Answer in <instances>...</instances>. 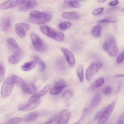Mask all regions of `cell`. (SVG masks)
Masks as SVG:
<instances>
[{"label": "cell", "mask_w": 124, "mask_h": 124, "mask_svg": "<svg viewBox=\"0 0 124 124\" xmlns=\"http://www.w3.org/2000/svg\"><path fill=\"white\" fill-rule=\"evenodd\" d=\"M102 64L98 62L92 63L86 70L85 76L86 80L89 82L95 74L100 69L102 66Z\"/></svg>", "instance_id": "cell-5"}, {"label": "cell", "mask_w": 124, "mask_h": 124, "mask_svg": "<svg viewBox=\"0 0 124 124\" xmlns=\"http://www.w3.org/2000/svg\"><path fill=\"white\" fill-rule=\"evenodd\" d=\"M118 21L116 17L113 16L109 17L106 18L98 21L97 23H115Z\"/></svg>", "instance_id": "cell-26"}, {"label": "cell", "mask_w": 124, "mask_h": 124, "mask_svg": "<svg viewBox=\"0 0 124 124\" xmlns=\"http://www.w3.org/2000/svg\"><path fill=\"white\" fill-rule=\"evenodd\" d=\"M64 2L65 3L68 4H70L74 2H78V0H64Z\"/></svg>", "instance_id": "cell-44"}, {"label": "cell", "mask_w": 124, "mask_h": 124, "mask_svg": "<svg viewBox=\"0 0 124 124\" xmlns=\"http://www.w3.org/2000/svg\"><path fill=\"white\" fill-rule=\"evenodd\" d=\"M124 12V9H123L122 10Z\"/></svg>", "instance_id": "cell-50"}, {"label": "cell", "mask_w": 124, "mask_h": 124, "mask_svg": "<svg viewBox=\"0 0 124 124\" xmlns=\"http://www.w3.org/2000/svg\"><path fill=\"white\" fill-rule=\"evenodd\" d=\"M50 85H48L46 86L44 89L39 92L33 95L29 100V103H33L39 101L40 97L45 95L48 91L50 88Z\"/></svg>", "instance_id": "cell-11"}, {"label": "cell", "mask_w": 124, "mask_h": 124, "mask_svg": "<svg viewBox=\"0 0 124 124\" xmlns=\"http://www.w3.org/2000/svg\"><path fill=\"white\" fill-rule=\"evenodd\" d=\"M39 101L33 103H28L22 105L19 108V110L22 111H25L33 109L36 108L39 105Z\"/></svg>", "instance_id": "cell-16"}, {"label": "cell", "mask_w": 124, "mask_h": 124, "mask_svg": "<svg viewBox=\"0 0 124 124\" xmlns=\"http://www.w3.org/2000/svg\"><path fill=\"white\" fill-rule=\"evenodd\" d=\"M53 121L52 120H50L47 121L46 124H52Z\"/></svg>", "instance_id": "cell-47"}, {"label": "cell", "mask_w": 124, "mask_h": 124, "mask_svg": "<svg viewBox=\"0 0 124 124\" xmlns=\"http://www.w3.org/2000/svg\"><path fill=\"white\" fill-rule=\"evenodd\" d=\"M88 112V108H84L83 110L81 117L76 124H81L84 121L85 118L86 117Z\"/></svg>", "instance_id": "cell-33"}, {"label": "cell", "mask_w": 124, "mask_h": 124, "mask_svg": "<svg viewBox=\"0 0 124 124\" xmlns=\"http://www.w3.org/2000/svg\"><path fill=\"white\" fill-rule=\"evenodd\" d=\"M37 4L35 0H24L20 5L19 9L21 11H26L35 7Z\"/></svg>", "instance_id": "cell-10"}, {"label": "cell", "mask_w": 124, "mask_h": 124, "mask_svg": "<svg viewBox=\"0 0 124 124\" xmlns=\"http://www.w3.org/2000/svg\"><path fill=\"white\" fill-rule=\"evenodd\" d=\"M102 48L109 55L112 57L116 56L118 52V49L116 40L111 34H106L105 36Z\"/></svg>", "instance_id": "cell-1"}, {"label": "cell", "mask_w": 124, "mask_h": 124, "mask_svg": "<svg viewBox=\"0 0 124 124\" xmlns=\"http://www.w3.org/2000/svg\"><path fill=\"white\" fill-rule=\"evenodd\" d=\"M124 59V53H122L119 54L117 57L116 62L119 64L121 63Z\"/></svg>", "instance_id": "cell-39"}, {"label": "cell", "mask_w": 124, "mask_h": 124, "mask_svg": "<svg viewBox=\"0 0 124 124\" xmlns=\"http://www.w3.org/2000/svg\"><path fill=\"white\" fill-rule=\"evenodd\" d=\"M104 81V79L103 78H98L94 82L92 85L91 88L94 89L100 87L103 85Z\"/></svg>", "instance_id": "cell-25"}, {"label": "cell", "mask_w": 124, "mask_h": 124, "mask_svg": "<svg viewBox=\"0 0 124 124\" xmlns=\"http://www.w3.org/2000/svg\"><path fill=\"white\" fill-rule=\"evenodd\" d=\"M104 8H101L95 9L93 12V14L94 16H97L101 14L103 11Z\"/></svg>", "instance_id": "cell-38"}, {"label": "cell", "mask_w": 124, "mask_h": 124, "mask_svg": "<svg viewBox=\"0 0 124 124\" xmlns=\"http://www.w3.org/2000/svg\"><path fill=\"white\" fill-rule=\"evenodd\" d=\"M112 88L110 86H108L103 89L102 92L104 94L108 95L112 93Z\"/></svg>", "instance_id": "cell-34"}, {"label": "cell", "mask_w": 124, "mask_h": 124, "mask_svg": "<svg viewBox=\"0 0 124 124\" xmlns=\"http://www.w3.org/2000/svg\"><path fill=\"white\" fill-rule=\"evenodd\" d=\"M104 110L99 111L94 116L93 118V120L94 121H96L99 120L100 116Z\"/></svg>", "instance_id": "cell-40"}, {"label": "cell", "mask_w": 124, "mask_h": 124, "mask_svg": "<svg viewBox=\"0 0 124 124\" xmlns=\"http://www.w3.org/2000/svg\"><path fill=\"white\" fill-rule=\"evenodd\" d=\"M15 83L13 75L7 78L2 85L1 91V94L4 98L8 96L12 90Z\"/></svg>", "instance_id": "cell-3"}, {"label": "cell", "mask_w": 124, "mask_h": 124, "mask_svg": "<svg viewBox=\"0 0 124 124\" xmlns=\"http://www.w3.org/2000/svg\"><path fill=\"white\" fill-rule=\"evenodd\" d=\"M62 15L64 18L69 20H77L80 17L79 14L74 11L64 12L62 13Z\"/></svg>", "instance_id": "cell-15"}, {"label": "cell", "mask_w": 124, "mask_h": 124, "mask_svg": "<svg viewBox=\"0 0 124 124\" xmlns=\"http://www.w3.org/2000/svg\"><path fill=\"white\" fill-rule=\"evenodd\" d=\"M31 40L34 47L38 51L44 52L47 49V46L37 34L33 32L30 34Z\"/></svg>", "instance_id": "cell-4"}, {"label": "cell", "mask_w": 124, "mask_h": 124, "mask_svg": "<svg viewBox=\"0 0 124 124\" xmlns=\"http://www.w3.org/2000/svg\"><path fill=\"white\" fill-rule=\"evenodd\" d=\"M64 35L63 33L57 32L56 35L53 39L58 42L62 41L64 39Z\"/></svg>", "instance_id": "cell-30"}, {"label": "cell", "mask_w": 124, "mask_h": 124, "mask_svg": "<svg viewBox=\"0 0 124 124\" xmlns=\"http://www.w3.org/2000/svg\"><path fill=\"white\" fill-rule=\"evenodd\" d=\"M101 100V96L100 93H96L93 97L90 104V107L94 108L97 107L100 103Z\"/></svg>", "instance_id": "cell-18"}, {"label": "cell", "mask_w": 124, "mask_h": 124, "mask_svg": "<svg viewBox=\"0 0 124 124\" xmlns=\"http://www.w3.org/2000/svg\"><path fill=\"white\" fill-rule=\"evenodd\" d=\"M118 7H116L111 8L109 9L108 10L107 12L108 13H109L111 12H113L114 11H115L117 10L119 8Z\"/></svg>", "instance_id": "cell-43"}, {"label": "cell", "mask_w": 124, "mask_h": 124, "mask_svg": "<svg viewBox=\"0 0 124 124\" xmlns=\"http://www.w3.org/2000/svg\"><path fill=\"white\" fill-rule=\"evenodd\" d=\"M37 64L34 61H31L27 62L23 64L21 67V70L24 71H28L33 69Z\"/></svg>", "instance_id": "cell-19"}, {"label": "cell", "mask_w": 124, "mask_h": 124, "mask_svg": "<svg viewBox=\"0 0 124 124\" xmlns=\"http://www.w3.org/2000/svg\"><path fill=\"white\" fill-rule=\"evenodd\" d=\"M120 91V89L119 86H118L115 91V93L116 94L118 93Z\"/></svg>", "instance_id": "cell-46"}, {"label": "cell", "mask_w": 124, "mask_h": 124, "mask_svg": "<svg viewBox=\"0 0 124 124\" xmlns=\"http://www.w3.org/2000/svg\"><path fill=\"white\" fill-rule=\"evenodd\" d=\"M40 29L44 34L53 39L55 36L57 32L53 29L46 25L41 26Z\"/></svg>", "instance_id": "cell-14"}, {"label": "cell", "mask_w": 124, "mask_h": 124, "mask_svg": "<svg viewBox=\"0 0 124 124\" xmlns=\"http://www.w3.org/2000/svg\"><path fill=\"white\" fill-rule=\"evenodd\" d=\"M61 50L65 57L70 68L73 67L75 65V61L72 53L68 49L64 47L61 48Z\"/></svg>", "instance_id": "cell-8"}, {"label": "cell", "mask_w": 124, "mask_h": 124, "mask_svg": "<svg viewBox=\"0 0 124 124\" xmlns=\"http://www.w3.org/2000/svg\"><path fill=\"white\" fill-rule=\"evenodd\" d=\"M33 59L34 61L36 62L40 66V71L41 72L44 71L45 70L46 67L45 63L37 56H34L33 57Z\"/></svg>", "instance_id": "cell-22"}, {"label": "cell", "mask_w": 124, "mask_h": 124, "mask_svg": "<svg viewBox=\"0 0 124 124\" xmlns=\"http://www.w3.org/2000/svg\"><path fill=\"white\" fill-rule=\"evenodd\" d=\"M71 25V23L70 22H66L60 23L58 25V27L60 30L63 31L69 28Z\"/></svg>", "instance_id": "cell-29"}, {"label": "cell", "mask_w": 124, "mask_h": 124, "mask_svg": "<svg viewBox=\"0 0 124 124\" xmlns=\"http://www.w3.org/2000/svg\"><path fill=\"white\" fill-rule=\"evenodd\" d=\"M115 105V102H113L103 110L99 120L98 124H104L106 122L112 114Z\"/></svg>", "instance_id": "cell-6"}, {"label": "cell", "mask_w": 124, "mask_h": 124, "mask_svg": "<svg viewBox=\"0 0 124 124\" xmlns=\"http://www.w3.org/2000/svg\"><path fill=\"white\" fill-rule=\"evenodd\" d=\"M71 112L67 109H65L62 111L58 116L57 123L66 124L71 116Z\"/></svg>", "instance_id": "cell-9"}, {"label": "cell", "mask_w": 124, "mask_h": 124, "mask_svg": "<svg viewBox=\"0 0 124 124\" xmlns=\"http://www.w3.org/2000/svg\"><path fill=\"white\" fill-rule=\"evenodd\" d=\"M62 89L59 87L54 86L50 90L49 93L52 95H55L59 93Z\"/></svg>", "instance_id": "cell-32"}, {"label": "cell", "mask_w": 124, "mask_h": 124, "mask_svg": "<svg viewBox=\"0 0 124 124\" xmlns=\"http://www.w3.org/2000/svg\"><path fill=\"white\" fill-rule=\"evenodd\" d=\"M74 95L73 92L70 90L65 91L63 93L62 97L66 100H68L72 97Z\"/></svg>", "instance_id": "cell-28"}, {"label": "cell", "mask_w": 124, "mask_h": 124, "mask_svg": "<svg viewBox=\"0 0 124 124\" xmlns=\"http://www.w3.org/2000/svg\"><path fill=\"white\" fill-rule=\"evenodd\" d=\"M113 77L114 78L124 77V74H119L115 75L113 76Z\"/></svg>", "instance_id": "cell-45"}, {"label": "cell", "mask_w": 124, "mask_h": 124, "mask_svg": "<svg viewBox=\"0 0 124 124\" xmlns=\"http://www.w3.org/2000/svg\"><path fill=\"white\" fill-rule=\"evenodd\" d=\"M54 86L60 87L62 89L65 87L66 84L63 80H60L56 82Z\"/></svg>", "instance_id": "cell-36"}, {"label": "cell", "mask_w": 124, "mask_h": 124, "mask_svg": "<svg viewBox=\"0 0 124 124\" xmlns=\"http://www.w3.org/2000/svg\"><path fill=\"white\" fill-rule=\"evenodd\" d=\"M119 3V1L117 0H115L110 2L108 5L111 6H114L117 5Z\"/></svg>", "instance_id": "cell-42"}, {"label": "cell", "mask_w": 124, "mask_h": 124, "mask_svg": "<svg viewBox=\"0 0 124 124\" xmlns=\"http://www.w3.org/2000/svg\"><path fill=\"white\" fill-rule=\"evenodd\" d=\"M22 119L19 117H15L9 119L5 122V124H17L21 122Z\"/></svg>", "instance_id": "cell-31"}, {"label": "cell", "mask_w": 124, "mask_h": 124, "mask_svg": "<svg viewBox=\"0 0 124 124\" xmlns=\"http://www.w3.org/2000/svg\"><path fill=\"white\" fill-rule=\"evenodd\" d=\"M30 26L28 24L25 23H20L16 24L15 26V30L17 35L20 37H24Z\"/></svg>", "instance_id": "cell-7"}, {"label": "cell", "mask_w": 124, "mask_h": 124, "mask_svg": "<svg viewBox=\"0 0 124 124\" xmlns=\"http://www.w3.org/2000/svg\"><path fill=\"white\" fill-rule=\"evenodd\" d=\"M20 87L25 93L31 94L35 93L37 90V88L34 84H28L25 82Z\"/></svg>", "instance_id": "cell-13"}, {"label": "cell", "mask_w": 124, "mask_h": 124, "mask_svg": "<svg viewBox=\"0 0 124 124\" xmlns=\"http://www.w3.org/2000/svg\"><path fill=\"white\" fill-rule=\"evenodd\" d=\"M85 0H78V2L83 1H85Z\"/></svg>", "instance_id": "cell-49"}, {"label": "cell", "mask_w": 124, "mask_h": 124, "mask_svg": "<svg viewBox=\"0 0 124 124\" xmlns=\"http://www.w3.org/2000/svg\"><path fill=\"white\" fill-rule=\"evenodd\" d=\"M10 25V21L9 18H5L3 20L2 26V29L4 31H8L9 30Z\"/></svg>", "instance_id": "cell-23"}, {"label": "cell", "mask_w": 124, "mask_h": 124, "mask_svg": "<svg viewBox=\"0 0 124 124\" xmlns=\"http://www.w3.org/2000/svg\"><path fill=\"white\" fill-rule=\"evenodd\" d=\"M64 6H66V7H71L73 8H79L80 6V4L78 2H75L72 3L70 4H65Z\"/></svg>", "instance_id": "cell-37"}, {"label": "cell", "mask_w": 124, "mask_h": 124, "mask_svg": "<svg viewBox=\"0 0 124 124\" xmlns=\"http://www.w3.org/2000/svg\"><path fill=\"white\" fill-rule=\"evenodd\" d=\"M124 121V113H123L121 115L119 118L117 124H123Z\"/></svg>", "instance_id": "cell-41"}, {"label": "cell", "mask_w": 124, "mask_h": 124, "mask_svg": "<svg viewBox=\"0 0 124 124\" xmlns=\"http://www.w3.org/2000/svg\"><path fill=\"white\" fill-rule=\"evenodd\" d=\"M123 52H124V49H123Z\"/></svg>", "instance_id": "cell-51"}, {"label": "cell", "mask_w": 124, "mask_h": 124, "mask_svg": "<svg viewBox=\"0 0 124 124\" xmlns=\"http://www.w3.org/2000/svg\"><path fill=\"white\" fill-rule=\"evenodd\" d=\"M52 17L50 15L36 10L32 11L29 15L30 21L37 24L45 23L50 21Z\"/></svg>", "instance_id": "cell-2"}, {"label": "cell", "mask_w": 124, "mask_h": 124, "mask_svg": "<svg viewBox=\"0 0 124 124\" xmlns=\"http://www.w3.org/2000/svg\"><path fill=\"white\" fill-rule=\"evenodd\" d=\"M24 0H8L2 4L0 8L2 9L11 8L20 5Z\"/></svg>", "instance_id": "cell-12"}, {"label": "cell", "mask_w": 124, "mask_h": 124, "mask_svg": "<svg viewBox=\"0 0 124 124\" xmlns=\"http://www.w3.org/2000/svg\"><path fill=\"white\" fill-rule=\"evenodd\" d=\"M8 47L10 50H12L20 48L16 41L14 39L10 38L7 40Z\"/></svg>", "instance_id": "cell-20"}, {"label": "cell", "mask_w": 124, "mask_h": 124, "mask_svg": "<svg viewBox=\"0 0 124 124\" xmlns=\"http://www.w3.org/2000/svg\"><path fill=\"white\" fill-rule=\"evenodd\" d=\"M38 116V114L36 112L30 113L24 117L23 120L26 122H30L35 120Z\"/></svg>", "instance_id": "cell-21"}, {"label": "cell", "mask_w": 124, "mask_h": 124, "mask_svg": "<svg viewBox=\"0 0 124 124\" xmlns=\"http://www.w3.org/2000/svg\"><path fill=\"white\" fill-rule=\"evenodd\" d=\"M98 1L100 2H103L105 1L106 0H97Z\"/></svg>", "instance_id": "cell-48"}, {"label": "cell", "mask_w": 124, "mask_h": 124, "mask_svg": "<svg viewBox=\"0 0 124 124\" xmlns=\"http://www.w3.org/2000/svg\"><path fill=\"white\" fill-rule=\"evenodd\" d=\"M92 33L93 35L97 38L100 37L101 35V27L99 25H96L92 29Z\"/></svg>", "instance_id": "cell-24"}, {"label": "cell", "mask_w": 124, "mask_h": 124, "mask_svg": "<svg viewBox=\"0 0 124 124\" xmlns=\"http://www.w3.org/2000/svg\"><path fill=\"white\" fill-rule=\"evenodd\" d=\"M5 75V69L3 64L0 63V82L1 83L3 80Z\"/></svg>", "instance_id": "cell-35"}, {"label": "cell", "mask_w": 124, "mask_h": 124, "mask_svg": "<svg viewBox=\"0 0 124 124\" xmlns=\"http://www.w3.org/2000/svg\"><path fill=\"white\" fill-rule=\"evenodd\" d=\"M83 68L82 65H80L78 68L77 70V76L80 82L82 83L84 81Z\"/></svg>", "instance_id": "cell-27"}, {"label": "cell", "mask_w": 124, "mask_h": 124, "mask_svg": "<svg viewBox=\"0 0 124 124\" xmlns=\"http://www.w3.org/2000/svg\"><path fill=\"white\" fill-rule=\"evenodd\" d=\"M22 56V53L18 54H13L9 56L8 59V62L12 64L18 63L21 59Z\"/></svg>", "instance_id": "cell-17"}]
</instances>
